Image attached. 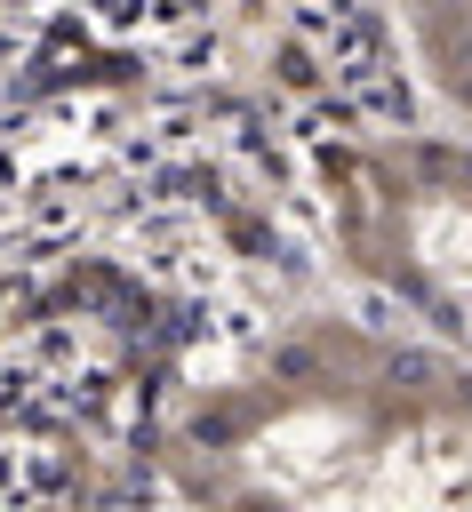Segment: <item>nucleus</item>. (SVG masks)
Segmentation results:
<instances>
[{"label":"nucleus","instance_id":"nucleus-2","mask_svg":"<svg viewBox=\"0 0 472 512\" xmlns=\"http://www.w3.org/2000/svg\"><path fill=\"white\" fill-rule=\"evenodd\" d=\"M360 328H376V336H392V328H400V312H392L384 296H360Z\"/></svg>","mask_w":472,"mask_h":512},{"label":"nucleus","instance_id":"nucleus-1","mask_svg":"<svg viewBox=\"0 0 472 512\" xmlns=\"http://www.w3.org/2000/svg\"><path fill=\"white\" fill-rule=\"evenodd\" d=\"M440 376H448V368H440L432 352H416V344H408V352H392V384H440Z\"/></svg>","mask_w":472,"mask_h":512},{"label":"nucleus","instance_id":"nucleus-4","mask_svg":"<svg viewBox=\"0 0 472 512\" xmlns=\"http://www.w3.org/2000/svg\"><path fill=\"white\" fill-rule=\"evenodd\" d=\"M456 392H464V400H472V376H456Z\"/></svg>","mask_w":472,"mask_h":512},{"label":"nucleus","instance_id":"nucleus-3","mask_svg":"<svg viewBox=\"0 0 472 512\" xmlns=\"http://www.w3.org/2000/svg\"><path fill=\"white\" fill-rule=\"evenodd\" d=\"M312 368H320V360H312L304 344H280V352H272V376H312Z\"/></svg>","mask_w":472,"mask_h":512}]
</instances>
